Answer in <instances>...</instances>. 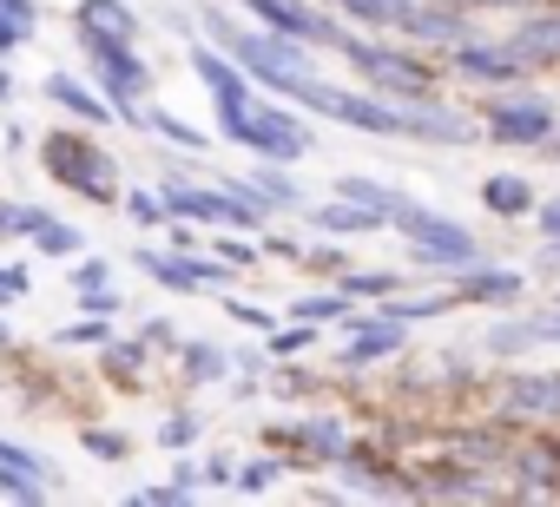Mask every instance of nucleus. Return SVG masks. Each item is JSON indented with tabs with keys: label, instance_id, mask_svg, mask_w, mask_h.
<instances>
[{
	"label": "nucleus",
	"instance_id": "f257e3e1",
	"mask_svg": "<svg viewBox=\"0 0 560 507\" xmlns=\"http://www.w3.org/2000/svg\"><path fill=\"white\" fill-rule=\"evenodd\" d=\"M211 106H218V132H224L231 145H244V152L270 158V165H298L304 152H317V132H311L298 113L270 106V99H257V93L211 99Z\"/></svg>",
	"mask_w": 560,
	"mask_h": 507
},
{
	"label": "nucleus",
	"instance_id": "f03ea898",
	"mask_svg": "<svg viewBox=\"0 0 560 507\" xmlns=\"http://www.w3.org/2000/svg\"><path fill=\"white\" fill-rule=\"evenodd\" d=\"M205 34L250 73V86H270V93H291L304 73H317L311 67V47L304 40H291V34H277V27H231L218 8H205Z\"/></svg>",
	"mask_w": 560,
	"mask_h": 507
},
{
	"label": "nucleus",
	"instance_id": "7ed1b4c3",
	"mask_svg": "<svg viewBox=\"0 0 560 507\" xmlns=\"http://www.w3.org/2000/svg\"><path fill=\"white\" fill-rule=\"evenodd\" d=\"M389 224L409 237V264H422V271H468V264H481L475 231H462V224H455V217H442L435 204L402 198V204L389 211Z\"/></svg>",
	"mask_w": 560,
	"mask_h": 507
},
{
	"label": "nucleus",
	"instance_id": "20e7f679",
	"mask_svg": "<svg viewBox=\"0 0 560 507\" xmlns=\"http://www.w3.org/2000/svg\"><path fill=\"white\" fill-rule=\"evenodd\" d=\"M284 99H298V106H311V113H324L337 126H357V132H376V139H402V99H389V93H350V86H330V80L304 73Z\"/></svg>",
	"mask_w": 560,
	"mask_h": 507
},
{
	"label": "nucleus",
	"instance_id": "39448f33",
	"mask_svg": "<svg viewBox=\"0 0 560 507\" xmlns=\"http://www.w3.org/2000/svg\"><path fill=\"white\" fill-rule=\"evenodd\" d=\"M86 60H93V86L113 99V113L126 126H145V93H152V67L139 60L132 40H100V34H80Z\"/></svg>",
	"mask_w": 560,
	"mask_h": 507
},
{
	"label": "nucleus",
	"instance_id": "423d86ee",
	"mask_svg": "<svg viewBox=\"0 0 560 507\" xmlns=\"http://www.w3.org/2000/svg\"><path fill=\"white\" fill-rule=\"evenodd\" d=\"M40 165H47L67 191H80V198H93V204H113V198H119L113 152H100L86 132H47V139H40Z\"/></svg>",
	"mask_w": 560,
	"mask_h": 507
},
{
	"label": "nucleus",
	"instance_id": "0eeeda50",
	"mask_svg": "<svg viewBox=\"0 0 560 507\" xmlns=\"http://www.w3.org/2000/svg\"><path fill=\"white\" fill-rule=\"evenodd\" d=\"M343 60L389 99H435V67H422L416 54H396V47H376V40H343Z\"/></svg>",
	"mask_w": 560,
	"mask_h": 507
},
{
	"label": "nucleus",
	"instance_id": "6e6552de",
	"mask_svg": "<svg viewBox=\"0 0 560 507\" xmlns=\"http://www.w3.org/2000/svg\"><path fill=\"white\" fill-rule=\"evenodd\" d=\"M244 14H257L264 27H277V34H291V40H304V47H330V54H343V40H350V27L343 21H330L324 8H311V0H237Z\"/></svg>",
	"mask_w": 560,
	"mask_h": 507
},
{
	"label": "nucleus",
	"instance_id": "1a4fd4ad",
	"mask_svg": "<svg viewBox=\"0 0 560 507\" xmlns=\"http://www.w3.org/2000/svg\"><path fill=\"white\" fill-rule=\"evenodd\" d=\"M481 132L494 145H547L560 132V113L547 99H488L481 113Z\"/></svg>",
	"mask_w": 560,
	"mask_h": 507
},
{
	"label": "nucleus",
	"instance_id": "9d476101",
	"mask_svg": "<svg viewBox=\"0 0 560 507\" xmlns=\"http://www.w3.org/2000/svg\"><path fill=\"white\" fill-rule=\"evenodd\" d=\"M448 67H455L462 80H481V86H514V80L534 73L514 47H494V40H455V47H448Z\"/></svg>",
	"mask_w": 560,
	"mask_h": 507
},
{
	"label": "nucleus",
	"instance_id": "9b49d317",
	"mask_svg": "<svg viewBox=\"0 0 560 507\" xmlns=\"http://www.w3.org/2000/svg\"><path fill=\"white\" fill-rule=\"evenodd\" d=\"M139 271L152 278V284H165V291H211V284H224V258L218 264H205V258H185V250H139Z\"/></svg>",
	"mask_w": 560,
	"mask_h": 507
},
{
	"label": "nucleus",
	"instance_id": "f8f14e48",
	"mask_svg": "<svg viewBox=\"0 0 560 507\" xmlns=\"http://www.w3.org/2000/svg\"><path fill=\"white\" fill-rule=\"evenodd\" d=\"M47 474H54L47 455L0 441V494H8V500H47Z\"/></svg>",
	"mask_w": 560,
	"mask_h": 507
},
{
	"label": "nucleus",
	"instance_id": "ddd939ff",
	"mask_svg": "<svg viewBox=\"0 0 560 507\" xmlns=\"http://www.w3.org/2000/svg\"><path fill=\"white\" fill-rule=\"evenodd\" d=\"M47 99H54L60 113H73V119H86V126H113V119H119L113 99H106L100 86L73 80V73H47Z\"/></svg>",
	"mask_w": 560,
	"mask_h": 507
},
{
	"label": "nucleus",
	"instance_id": "4468645a",
	"mask_svg": "<svg viewBox=\"0 0 560 507\" xmlns=\"http://www.w3.org/2000/svg\"><path fill=\"white\" fill-rule=\"evenodd\" d=\"M73 27L80 34H100V40H139V14L126 8V0H80Z\"/></svg>",
	"mask_w": 560,
	"mask_h": 507
},
{
	"label": "nucleus",
	"instance_id": "2eb2a0df",
	"mask_svg": "<svg viewBox=\"0 0 560 507\" xmlns=\"http://www.w3.org/2000/svg\"><path fill=\"white\" fill-rule=\"evenodd\" d=\"M224 185H185V178H172L165 185V211L172 217H191V224H224Z\"/></svg>",
	"mask_w": 560,
	"mask_h": 507
},
{
	"label": "nucleus",
	"instance_id": "dca6fc26",
	"mask_svg": "<svg viewBox=\"0 0 560 507\" xmlns=\"http://www.w3.org/2000/svg\"><path fill=\"white\" fill-rule=\"evenodd\" d=\"M521 297V271H488V264H468L462 284L448 291V304H514Z\"/></svg>",
	"mask_w": 560,
	"mask_h": 507
},
{
	"label": "nucleus",
	"instance_id": "f3484780",
	"mask_svg": "<svg viewBox=\"0 0 560 507\" xmlns=\"http://www.w3.org/2000/svg\"><path fill=\"white\" fill-rule=\"evenodd\" d=\"M508 47H514L527 67H560V14H534V21H521Z\"/></svg>",
	"mask_w": 560,
	"mask_h": 507
},
{
	"label": "nucleus",
	"instance_id": "a211bd4d",
	"mask_svg": "<svg viewBox=\"0 0 560 507\" xmlns=\"http://www.w3.org/2000/svg\"><path fill=\"white\" fill-rule=\"evenodd\" d=\"M311 217H317V231H330V237H363V231H383V224H389L383 211H370V204H357V198H343V204H317Z\"/></svg>",
	"mask_w": 560,
	"mask_h": 507
},
{
	"label": "nucleus",
	"instance_id": "6ab92c4d",
	"mask_svg": "<svg viewBox=\"0 0 560 507\" xmlns=\"http://www.w3.org/2000/svg\"><path fill=\"white\" fill-rule=\"evenodd\" d=\"M481 204H488L494 217H527V211H534V185L514 178V172H494V178H481Z\"/></svg>",
	"mask_w": 560,
	"mask_h": 507
},
{
	"label": "nucleus",
	"instance_id": "aec40b11",
	"mask_svg": "<svg viewBox=\"0 0 560 507\" xmlns=\"http://www.w3.org/2000/svg\"><path fill=\"white\" fill-rule=\"evenodd\" d=\"M402 34H409V40H442V47H455V40H462V14H455V0H442V8H409Z\"/></svg>",
	"mask_w": 560,
	"mask_h": 507
},
{
	"label": "nucleus",
	"instance_id": "412c9836",
	"mask_svg": "<svg viewBox=\"0 0 560 507\" xmlns=\"http://www.w3.org/2000/svg\"><path fill=\"white\" fill-rule=\"evenodd\" d=\"M284 435H291V441H304L311 455H350V428H343L337 415H311V422H291Z\"/></svg>",
	"mask_w": 560,
	"mask_h": 507
},
{
	"label": "nucleus",
	"instance_id": "4be33fe9",
	"mask_svg": "<svg viewBox=\"0 0 560 507\" xmlns=\"http://www.w3.org/2000/svg\"><path fill=\"white\" fill-rule=\"evenodd\" d=\"M514 481L521 494H560V448H527L514 461Z\"/></svg>",
	"mask_w": 560,
	"mask_h": 507
},
{
	"label": "nucleus",
	"instance_id": "5701e85b",
	"mask_svg": "<svg viewBox=\"0 0 560 507\" xmlns=\"http://www.w3.org/2000/svg\"><path fill=\"white\" fill-rule=\"evenodd\" d=\"M145 126H152L165 145H178V152H205V145H211L191 119H178V113H165V106H145Z\"/></svg>",
	"mask_w": 560,
	"mask_h": 507
},
{
	"label": "nucleus",
	"instance_id": "b1692460",
	"mask_svg": "<svg viewBox=\"0 0 560 507\" xmlns=\"http://www.w3.org/2000/svg\"><path fill=\"white\" fill-rule=\"evenodd\" d=\"M337 198H357V204H370V211H383V217L402 204V191H389L383 178H357V172H343V178H337Z\"/></svg>",
	"mask_w": 560,
	"mask_h": 507
},
{
	"label": "nucleus",
	"instance_id": "393cba45",
	"mask_svg": "<svg viewBox=\"0 0 560 507\" xmlns=\"http://www.w3.org/2000/svg\"><path fill=\"white\" fill-rule=\"evenodd\" d=\"M337 8H343L350 21H363V27H402L416 0H337Z\"/></svg>",
	"mask_w": 560,
	"mask_h": 507
},
{
	"label": "nucleus",
	"instance_id": "a878e982",
	"mask_svg": "<svg viewBox=\"0 0 560 507\" xmlns=\"http://www.w3.org/2000/svg\"><path fill=\"white\" fill-rule=\"evenodd\" d=\"M178 363H185V382H218L237 356H224L218 343H185V356H178Z\"/></svg>",
	"mask_w": 560,
	"mask_h": 507
},
{
	"label": "nucleus",
	"instance_id": "bb28decb",
	"mask_svg": "<svg viewBox=\"0 0 560 507\" xmlns=\"http://www.w3.org/2000/svg\"><path fill=\"white\" fill-rule=\"evenodd\" d=\"M244 185H250V191H257V198H264L270 211H277V204H304V191H298V178H284V172H270V165H257V172H250Z\"/></svg>",
	"mask_w": 560,
	"mask_h": 507
},
{
	"label": "nucleus",
	"instance_id": "cd10ccee",
	"mask_svg": "<svg viewBox=\"0 0 560 507\" xmlns=\"http://www.w3.org/2000/svg\"><path fill=\"white\" fill-rule=\"evenodd\" d=\"M291 317H298V323H337V317H350V291H337V297H330V291H324V297H298Z\"/></svg>",
	"mask_w": 560,
	"mask_h": 507
},
{
	"label": "nucleus",
	"instance_id": "c85d7f7f",
	"mask_svg": "<svg viewBox=\"0 0 560 507\" xmlns=\"http://www.w3.org/2000/svg\"><path fill=\"white\" fill-rule=\"evenodd\" d=\"M488 350L494 356H527V350H540V330L534 323H494L488 330Z\"/></svg>",
	"mask_w": 560,
	"mask_h": 507
},
{
	"label": "nucleus",
	"instance_id": "c756f323",
	"mask_svg": "<svg viewBox=\"0 0 560 507\" xmlns=\"http://www.w3.org/2000/svg\"><path fill=\"white\" fill-rule=\"evenodd\" d=\"M34 250H40V258H73V250H80V231L60 224V217H47V224L34 231Z\"/></svg>",
	"mask_w": 560,
	"mask_h": 507
},
{
	"label": "nucleus",
	"instance_id": "7c9ffc66",
	"mask_svg": "<svg viewBox=\"0 0 560 507\" xmlns=\"http://www.w3.org/2000/svg\"><path fill=\"white\" fill-rule=\"evenodd\" d=\"M40 224H47L40 204H8V198H0V237H34Z\"/></svg>",
	"mask_w": 560,
	"mask_h": 507
},
{
	"label": "nucleus",
	"instance_id": "2f4dec72",
	"mask_svg": "<svg viewBox=\"0 0 560 507\" xmlns=\"http://www.w3.org/2000/svg\"><path fill=\"white\" fill-rule=\"evenodd\" d=\"M119 211H126L132 224H145V231L172 217V211H165V191H126V204H119Z\"/></svg>",
	"mask_w": 560,
	"mask_h": 507
},
{
	"label": "nucleus",
	"instance_id": "473e14b6",
	"mask_svg": "<svg viewBox=\"0 0 560 507\" xmlns=\"http://www.w3.org/2000/svg\"><path fill=\"white\" fill-rule=\"evenodd\" d=\"M311 343H317V323H298V317H291V330H270V356H298Z\"/></svg>",
	"mask_w": 560,
	"mask_h": 507
},
{
	"label": "nucleus",
	"instance_id": "72a5a7b5",
	"mask_svg": "<svg viewBox=\"0 0 560 507\" xmlns=\"http://www.w3.org/2000/svg\"><path fill=\"white\" fill-rule=\"evenodd\" d=\"M277 474H284V461H244V468H237V481H231V487H244V494H257V487H270V481H277Z\"/></svg>",
	"mask_w": 560,
	"mask_h": 507
},
{
	"label": "nucleus",
	"instance_id": "f704fd0d",
	"mask_svg": "<svg viewBox=\"0 0 560 507\" xmlns=\"http://www.w3.org/2000/svg\"><path fill=\"white\" fill-rule=\"evenodd\" d=\"M350 297H389L396 291V271H363V278H343Z\"/></svg>",
	"mask_w": 560,
	"mask_h": 507
},
{
	"label": "nucleus",
	"instance_id": "c9c22d12",
	"mask_svg": "<svg viewBox=\"0 0 560 507\" xmlns=\"http://www.w3.org/2000/svg\"><path fill=\"white\" fill-rule=\"evenodd\" d=\"M159 441H165V448H191V441H198V415H165V422H159Z\"/></svg>",
	"mask_w": 560,
	"mask_h": 507
},
{
	"label": "nucleus",
	"instance_id": "e433bc0d",
	"mask_svg": "<svg viewBox=\"0 0 560 507\" xmlns=\"http://www.w3.org/2000/svg\"><path fill=\"white\" fill-rule=\"evenodd\" d=\"M67 278H73V291H100V284H113V264H106V258H86V264H73Z\"/></svg>",
	"mask_w": 560,
	"mask_h": 507
},
{
	"label": "nucleus",
	"instance_id": "4c0bfd02",
	"mask_svg": "<svg viewBox=\"0 0 560 507\" xmlns=\"http://www.w3.org/2000/svg\"><path fill=\"white\" fill-rule=\"evenodd\" d=\"M80 441H86L100 461H126V435H113V428H86Z\"/></svg>",
	"mask_w": 560,
	"mask_h": 507
},
{
	"label": "nucleus",
	"instance_id": "58836bf2",
	"mask_svg": "<svg viewBox=\"0 0 560 507\" xmlns=\"http://www.w3.org/2000/svg\"><path fill=\"white\" fill-rule=\"evenodd\" d=\"M80 310H86V317H119L126 304L113 297V284H100V291H80Z\"/></svg>",
	"mask_w": 560,
	"mask_h": 507
},
{
	"label": "nucleus",
	"instance_id": "ea45409f",
	"mask_svg": "<svg viewBox=\"0 0 560 507\" xmlns=\"http://www.w3.org/2000/svg\"><path fill=\"white\" fill-rule=\"evenodd\" d=\"M106 323H113V317H80V323L60 330V343H106Z\"/></svg>",
	"mask_w": 560,
	"mask_h": 507
},
{
	"label": "nucleus",
	"instance_id": "a19ab883",
	"mask_svg": "<svg viewBox=\"0 0 560 507\" xmlns=\"http://www.w3.org/2000/svg\"><path fill=\"white\" fill-rule=\"evenodd\" d=\"M218 258H224L231 271H244V264H257V244H250V237H224V244H218Z\"/></svg>",
	"mask_w": 560,
	"mask_h": 507
},
{
	"label": "nucleus",
	"instance_id": "79ce46f5",
	"mask_svg": "<svg viewBox=\"0 0 560 507\" xmlns=\"http://www.w3.org/2000/svg\"><path fill=\"white\" fill-rule=\"evenodd\" d=\"M224 317H231V323H250V330H270V310H264V304H244V297H231Z\"/></svg>",
	"mask_w": 560,
	"mask_h": 507
},
{
	"label": "nucleus",
	"instance_id": "37998d69",
	"mask_svg": "<svg viewBox=\"0 0 560 507\" xmlns=\"http://www.w3.org/2000/svg\"><path fill=\"white\" fill-rule=\"evenodd\" d=\"M21 297H27V264H8V271H0V310L21 304Z\"/></svg>",
	"mask_w": 560,
	"mask_h": 507
},
{
	"label": "nucleus",
	"instance_id": "c03bdc74",
	"mask_svg": "<svg viewBox=\"0 0 560 507\" xmlns=\"http://www.w3.org/2000/svg\"><path fill=\"white\" fill-rule=\"evenodd\" d=\"M0 14H8V21H21L27 34L40 27V8H34V0H0Z\"/></svg>",
	"mask_w": 560,
	"mask_h": 507
},
{
	"label": "nucleus",
	"instance_id": "a18cd8bd",
	"mask_svg": "<svg viewBox=\"0 0 560 507\" xmlns=\"http://www.w3.org/2000/svg\"><path fill=\"white\" fill-rule=\"evenodd\" d=\"M21 40H27V27L0 14V60H8V54H21Z\"/></svg>",
	"mask_w": 560,
	"mask_h": 507
},
{
	"label": "nucleus",
	"instance_id": "49530a36",
	"mask_svg": "<svg viewBox=\"0 0 560 507\" xmlns=\"http://www.w3.org/2000/svg\"><path fill=\"white\" fill-rule=\"evenodd\" d=\"M304 264H317V271H343L350 258H343V250H330V244H324V250H304Z\"/></svg>",
	"mask_w": 560,
	"mask_h": 507
},
{
	"label": "nucleus",
	"instance_id": "de8ad7c7",
	"mask_svg": "<svg viewBox=\"0 0 560 507\" xmlns=\"http://www.w3.org/2000/svg\"><path fill=\"white\" fill-rule=\"evenodd\" d=\"M534 217H540V231H547V237H560V198H547V204H534Z\"/></svg>",
	"mask_w": 560,
	"mask_h": 507
},
{
	"label": "nucleus",
	"instance_id": "09e8293b",
	"mask_svg": "<svg viewBox=\"0 0 560 507\" xmlns=\"http://www.w3.org/2000/svg\"><path fill=\"white\" fill-rule=\"evenodd\" d=\"M455 8H521L527 14V8H540V0H455Z\"/></svg>",
	"mask_w": 560,
	"mask_h": 507
},
{
	"label": "nucleus",
	"instance_id": "8fccbe9b",
	"mask_svg": "<svg viewBox=\"0 0 560 507\" xmlns=\"http://www.w3.org/2000/svg\"><path fill=\"white\" fill-rule=\"evenodd\" d=\"M8 99H14V80H8V73H0V106H8Z\"/></svg>",
	"mask_w": 560,
	"mask_h": 507
},
{
	"label": "nucleus",
	"instance_id": "3c124183",
	"mask_svg": "<svg viewBox=\"0 0 560 507\" xmlns=\"http://www.w3.org/2000/svg\"><path fill=\"white\" fill-rule=\"evenodd\" d=\"M553 310H560V297H553Z\"/></svg>",
	"mask_w": 560,
	"mask_h": 507
}]
</instances>
